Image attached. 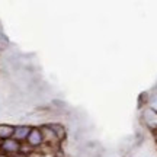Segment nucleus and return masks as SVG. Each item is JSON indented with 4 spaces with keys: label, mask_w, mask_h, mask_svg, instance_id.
Returning a JSON list of instances; mask_svg holds the SVG:
<instances>
[{
    "label": "nucleus",
    "mask_w": 157,
    "mask_h": 157,
    "mask_svg": "<svg viewBox=\"0 0 157 157\" xmlns=\"http://www.w3.org/2000/svg\"><path fill=\"white\" fill-rule=\"evenodd\" d=\"M13 132H15V125H12V124H0V141L13 138Z\"/></svg>",
    "instance_id": "obj_5"
},
{
    "label": "nucleus",
    "mask_w": 157,
    "mask_h": 157,
    "mask_svg": "<svg viewBox=\"0 0 157 157\" xmlns=\"http://www.w3.org/2000/svg\"><path fill=\"white\" fill-rule=\"evenodd\" d=\"M0 153L5 154V156H16V154H21L22 153V144L17 143L16 140L13 138H9V140H5L0 143Z\"/></svg>",
    "instance_id": "obj_1"
},
{
    "label": "nucleus",
    "mask_w": 157,
    "mask_h": 157,
    "mask_svg": "<svg viewBox=\"0 0 157 157\" xmlns=\"http://www.w3.org/2000/svg\"><path fill=\"white\" fill-rule=\"evenodd\" d=\"M26 144H28L32 150H34V148H39V147H44L45 138H44V132H42L41 127H32L31 134H29L28 140H26Z\"/></svg>",
    "instance_id": "obj_2"
},
{
    "label": "nucleus",
    "mask_w": 157,
    "mask_h": 157,
    "mask_svg": "<svg viewBox=\"0 0 157 157\" xmlns=\"http://www.w3.org/2000/svg\"><path fill=\"white\" fill-rule=\"evenodd\" d=\"M54 157H66V156H64V153H63L61 150H58V151H56V154H54Z\"/></svg>",
    "instance_id": "obj_6"
},
{
    "label": "nucleus",
    "mask_w": 157,
    "mask_h": 157,
    "mask_svg": "<svg viewBox=\"0 0 157 157\" xmlns=\"http://www.w3.org/2000/svg\"><path fill=\"white\" fill-rule=\"evenodd\" d=\"M0 157H7V156H5V154H0Z\"/></svg>",
    "instance_id": "obj_9"
},
{
    "label": "nucleus",
    "mask_w": 157,
    "mask_h": 157,
    "mask_svg": "<svg viewBox=\"0 0 157 157\" xmlns=\"http://www.w3.org/2000/svg\"><path fill=\"white\" fill-rule=\"evenodd\" d=\"M0 143H2V141H0Z\"/></svg>",
    "instance_id": "obj_10"
},
{
    "label": "nucleus",
    "mask_w": 157,
    "mask_h": 157,
    "mask_svg": "<svg viewBox=\"0 0 157 157\" xmlns=\"http://www.w3.org/2000/svg\"><path fill=\"white\" fill-rule=\"evenodd\" d=\"M9 157H21L19 154H16V156H9Z\"/></svg>",
    "instance_id": "obj_8"
},
{
    "label": "nucleus",
    "mask_w": 157,
    "mask_h": 157,
    "mask_svg": "<svg viewBox=\"0 0 157 157\" xmlns=\"http://www.w3.org/2000/svg\"><path fill=\"white\" fill-rule=\"evenodd\" d=\"M154 140L157 141V131H154Z\"/></svg>",
    "instance_id": "obj_7"
},
{
    "label": "nucleus",
    "mask_w": 157,
    "mask_h": 157,
    "mask_svg": "<svg viewBox=\"0 0 157 157\" xmlns=\"http://www.w3.org/2000/svg\"><path fill=\"white\" fill-rule=\"evenodd\" d=\"M0 154H2V153H0Z\"/></svg>",
    "instance_id": "obj_11"
},
{
    "label": "nucleus",
    "mask_w": 157,
    "mask_h": 157,
    "mask_svg": "<svg viewBox=\"0 0 157 157\" xmlns=\"http://www.w3.org/2000/svg\"><path fill=\"white\" fill-rule=\"evenodd\" d=\"M32 125H15V132H13V140H16L17 143H26L29 134H31Z\"/></svg>",
    "instance_id": "obj_3"
},
{
    "label": "nucleus",
    "mask_w": 157,
    "mask_h": 157,
    "mask_svg": "<svg viewBox=\"0 0 157 157\" xmlns=\"http://www.w3.org/2000/svg\"><path fill=\"white\" fill-rule=\"evenodd\" d=\"M48 128L52 131V134L57 137V140L60 141V143H63V141L67 138V131H66V127L63 125V124L60 122H48L45 124Z\"/></svg>",
    "instance_id": "obj_4"
}]
</instances>
